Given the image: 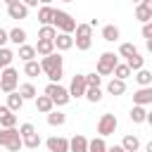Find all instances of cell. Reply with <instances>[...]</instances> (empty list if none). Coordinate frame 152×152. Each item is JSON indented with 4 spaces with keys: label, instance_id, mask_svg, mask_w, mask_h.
Listing matches in <instances>:
<instances>
[{
    "label": "cell",
    "instance_id": "6da1fadb",
    "mask_svg": "<svg viewBox=\"0 0 152 152\" xmlns=\"http://www.w3.org/2000/svg\"><path fill=\"white\" fill-rule=\"evenodd\" d=\"M64 57L55 50L52 55H48V57H43L40 59V69H43V74L50 78V83H59L62 81V76H64Z\"/></svg>",
    "mask_w": 152,
    "mask_h": 152
},
{
    "label": "cell",
    "instance_id": "7a4b0ae2",
    "mask_svg": "<svg viewBox=\"0 0 152 152\" xmlns=\"http://www.w3.org/2000/svg\"><path fill=\"white\" fill-rule=\"evenodd\" d=\"M43 93L52 100V104H55V107H64V104H69V100H71L69 88H64L62 83H48Z\"/></svg>",
    "mask_w": 152,
    "mask_h": 152
},
{
    "label": "cell",
    "instance_id": "3957f363",
    "mask_svg": "<svg viewBox=\"0 0 152 152\" xmlns=\"http://www.w3.org/2000/svg\"><path fill=\"white\" fill-rule=\"evenodd\" d=\"M0 145L7 147L10 152H19L24 147V140L19 135V128H0Z\"/></svg>",
    "mask_w": 152,
    "mask_h": 152
},
{
    "label": "cell",
    "instance_id": "277c9868",
    "mask_svg": "<svg viewBox=\"0 0 152 152\" xmlns=\"http://www.w3.org/2000/svg\"><path fill=\"white\" fill-rule=\"evenodd\" d=\"M52 26H55L59 33H74V31H76V19H74L69 12H64V10H55Z\"/></svg>",
    "mask_w": 152,
    "mask_h": 152
},
{
    "label": "cell",
    "instance_id": "5b68a950",
    "mask_svg": "<svg viewBox=\"0 0 152 152\" xmlns=\"http://www.w3.org/2000/svg\"><path fill=\"white\" fill-rule=\"evenodd\" d=\"M19 88V71L14 69V66H7V69H2L0 71V90L2 93H14Z\"/></svg>",
    "mask_w": 152,
    "mask_h": 152
},
{
    "label": "cell",
    "instance_id": "8992f818",
    "mask_svg": "<svg viewBox=\"0 0 152 152\" xmlns=\"http://www.w3.org/2000/svg\"><path fill=\"white\" fill-rule=\"evenodd\" d=\"M116 64H119V57H116L114 52H102L100 59H97V64H95V71H97L100 76H112Z\"/></svg>",
    "mask_w": 152,
    "mask_h": 152
},
{
    "label": "cell",
    "instance_id": "52a82bcc",
    "mask_svg": "<svg viewBox=\"0 0 152 152\" xmlns=\"http://www.w3.org/2000/svg\"><path fill=\"white\" fill-rule=\"evenodd\" d=\"M116 126H119V121H116V116L114 114H102L100 116V121H97V133H100V138H107V135H112L114 131H116Z\"/></svg>",
    "mask_w": 152,
    "mask_h": 152
},
{
    "label": "cell",
    "instance_id": "ba28073f",
    "mask_svg": "<svg viewBox=\"0 0 152 152\" xmlns=\"http://www.w3.org/2000/svg\"><path fill=\"white\" fill-rule=\"evenodd\" d=\"M88 90V83H86V74H76L69 83V95L71 97H83Z\"/></svg>",
    "mask_w": 152,
    "mask_h": 152
},
{
    "label": "cell",
    "instance_id": "9c48e42d",
    "mask_svg": "<svg viewBox=\"0 0 152 152\" xmlns=\"http://www.w3.org/2000/svg\"><path fill=\"white\" fill-rule=\"evenodd\" d=\"M133 104H140V107H147V104H152V86L138 88V90L133 93Z\"/></svg>",
    "mask_w": 152,
    "mask_h": 152
},
{
    "label": "cell",
    "instance_id": "30bf717a",
    "mask_svg": "<svg viewBox=\"0 0 152 152\" xmlns=\"http://www.w3.org/2000/svg\"><path fill=\"white\" fill-rule=\"evenodd\" d=\"M45 147L50 152H69V140L62 138V135H52V138L45 140Z\"/></svg>",
    "mask_w": 152,
    "mask_h": 152
},
{
    "label": "cell",
    "instance_id": "8fae6325",
    "mask_svg": "<svg viewBox=\"0 0 152 152\" xmlns=\"http://www.w3.org/2000/svg\"><path fill=\"white\" fill-rule=\"evenodd\" d=\"M17 126V114L7 109V104H0V128H14Z\"/></svg>",
    "mask_w": 152,
    "mask_h": 152
},
{
    "label": "cell",
    "instance_id": "7c38bea8",
    "mask_svg": "<svg viewBox=\"0 0 152 152\" xmlns=\"http://www.w3.org/2000/svg\"><path fill=\"white\" fill-rule=\"evenodd\" d=\"M74 48V36L71 33H57V38H55V50L57 52H66V50H71Z\"/></svg>",
    "mask_w": 152,
    "mask_h": 152
},
{
    "label": "cell",
    "instance_id": "4fadbf2b",
    "mask_svg": "<svg viewBox=\"0 0 152 152\" xmlns=\"http://www.w3.org/2000/svg\"><path fill=\"white\" fill-rule=\"evenodd\" d=\"M52 19H55V7L52 5H40V10H38L40 26H52Z\"/></svg>",
    "mask_w": 152,
    "mask_h": 152
},
{
    "label": "cell",
    "instance_id": "5bb4252c",
    "mask_svg": "<svg viewBox=\"0 0 152 152\" xmlns=\"http://www.w3.org/2000/svg\"><path fill=\"white\" fill-rule=\"evenodd\" d=\"M7 14H10V19H26L28 7L24 2H14V5H7Z\"/></svg>",
    "mask_w": 152,
    "mask_h": 152
},
{
    "label": "cell",
    "instance_id": "9a60e30c",
    "mask_svg": "<svg viewBox=\"0 0 152 152\" xmlns=\"http://www.w3.org/2000/svg\"><path fill=\"white\" fill-rule=\"evenodd\" d=\"M69 152H88V138L76 133L71 140H69Z\"/></svg>",
    "mask_w": 152,
    "mask_h": 152
},
{
    "label": "cell",
    "instance_id": "2e32d148",
    "mask_svg": "<svg viewBox=\"0 0 152 152\" xmlns=\"http://www.w3.org/2000/svg\"><path fill=\"white\" fill-rule=\"evenodd\" d=\"M33 102H36V109H38L40 114H50V112L55 109L52 100H50V97H48L45 93H43V95H36V100H33Z\"/></svg>",
    "mask_w": 152,
    "mask_h": 152
},
{
    "label": "cell",
    "instance_id": "e0dca14e",
    "mask_svg": "<svg viewBox=\"0 0 152 152\" xmlns=\"http://www.w3.org/2000/svg\"><path fill=\"white\" fill-rule=\"evenodd\" d=\"M119 36H121L119 26H114V24H104V26H102V40H107V43H116Z\"/></svg>",
    "mask_w": 152,
    "mask_h": 152
},
{
    "label": "cell",
    "instance_id": "ac0fdd59",
    "mask_svg": "<svg viewBox=\"0 0 152 152\" xmlns=\"http://www.w3.org/2000/svg\"><path fill=\"white\" fill-rule=\"evenodd\" d=\"M107 93H109V95H114V97H116V95H124V93H126V81H121V78H114V76H112V81L107 83Z\"/></svg>",
    "mask_w": 152,
    "mask_h": 152
},
{
    "label": "cell",
    "instance_id": "d6986e66",
    "mask_svg": "<svg viewBox=\"0 0 152 152\" xmlns=\"http://www.w3.org/2000/svg\"><path fill=\"white\" fill-rule=\"evenodd\" d=\"M21 107H24V97L19 95V90H14V93H10V95H7V109L17 114V112H19Z\"/></svg>",
    "mask_w": 152,
    "mask_h": 152
},
{
    "label": "cell",
    "instance_id": "ffe728a7",
    "mask_svg": "<svg viewBox=\"0 0 152 152\" xmlns=\"http://www.w3.org/2000/svg\"><path fill=\"white\" fill-rule=\"evenodd\" d=\"M33 48H36V55L48 57V55H52V52H55V40H38Z\"/></svg>",
    "mask_w": 152,
    "mask_h": 152
},
{
    "label": "cell",
    "instance_id": "44dd1931",
    "mask_svg": "<svg viewBox=\"0 0 152 152\" xmlns=\"http://www.w3.org/2000/svg\"><path fill=\"white\" fill-rule=\"evenodd\" d=\"M7 36H10V43H14V45H24V43H26V31H24V28H19V26L10 28V31H7Z\"/></svg>",
    "mask_w": 152,
    "mask_h": 152
},
{
    "label": "cell",
    "instance_id": "7402d4cb",
    "mask_svg": "<svg viewBox=\"0 0 152 152\" xmlns=\"http://www.w3.org/2000/svg\"><path fill=\"white\" fill-rule=\"evenodd\" d=\"M24 74H26L28 78H36V76H40V74H43V69H40V62H38V59L24 62Z\"/></svg>",
    "mask_w": 152,
    "mask_h": 152
},
{
    "label": "cell",
    "instance_id": "603a6c76",
    "mask_svg": "<svg viewBox=\"0 0 152 152\" xmlns=\"http://www.w3.org/2000/svg\"><path fill=\"white\" fill-rule=\"evenodd\" d=\"M128 116H131V121H133V124H145V119H147V109H145V107H140V104H133Z\"/></svg>",
    "mask_w": 152,
    "mask_h": 152
},
{
    "label": "cell",
    "instance_id": "cb8c5ba5",
    "mask_svg": "<svg viewBox=\"0 0 152 152\" xmlns=\"http://www.w3.org/2000/svg\"><path fill=\"white\" fill-rule=\"evenodd\" d=\"M121 147H124V152H138V147H140V140H138L133 133H128V135H124V140H121Z\"/></svg>",
    "mask_w": 152,
    "mask_h": 152
},
{
    "label": "cell",
    "instance_id": "d4e9b609",
    "mask_svg": "<svg viewBox=\"0 0 152 152\" xmlns=\"http://www.w3.org/2000/svg\"><path fill=\"white\" fill-rule=\"evenodd\" d=\"M38 55H36V48L33 45H28V43H24V45H19V59L21 62H31V59H36Z\"/></svg>",
    "mask_w": 152,
    "mask_h": 152
},
{
    "label": "cell",
    "instance_id": "484cf974",
    "mask_svg": "<svg viewBox=\"0 0 152 152\" xmlns=\"http://www.w3.org/2000/svg\"><path fill=\"white\" fill-rule=\"evenodd\" d=\"M126 64H128V69H131V71H140V69H145V57H142L140 52H135L133 57H128V59H126Z\"/></svg>",
    "mask_w": 152,
    "mask_h": 152
},
{
    "label": "cell",
    "instance_id": "4316f807",
    "mask_svg": "<svg viewBox=\"0 0 152 152\" xmlns=\"http://www.w3.org/2000/svg\"><path fill=\"white\" fill-rule=\"evenodd\" d=\"M135 83L140 86V88H145V86H152V71H147V69H140V71H135Z\"/></svg>",
    "mask_w": 152,
    "mask_h": 152
},
{
    "label": "cell",
    "instance_id": "83f0119b",
    "mask_svg": "<svg viewBox=\"0 0 152 152\" xmlns=\"http://www.w3.org/2000/svg\"><path fill=\"white\" fill-rule=\"evenodd\" d=\"M17 90H19V95L24 97V102H26V100H36V95H38V93H36V86H33V83H21V86H19Z\"/></svg>",
    "mask_w": 152,
    "mask_h": 152
},
{
    "label": "cell",
    "instance_id": "f1b7e54d",
    "mask_svg": "<svg viewBox=\"0 0 152 152\" xmlns=\"http://www.w3.org/2000/svg\"><path fill=\"white\" fill-rule=\"evenodd\" d=\"M48 124H50V126H64V124H66V114L52 109V112L48 114Z\"/></svg>",
    "mask_w": 152,
    "mask_h": 152
},
{
    "label": "cell",
    "instance_id": "f546056e",
    "mask_svg": "<svg viewBox=\"0 0 152 152\" xmlns=\"http://www.w3.org/2000/svg\"><path fill=\"white\" fill-rule=\"evenodd\" d=\"M12 59H14V52H12L10 48H0V71L7 69V66L12 64Z\"/></svg>",
    "mask_w": 152,
    "mask_h": 152
},
{
    "label": "cell",
    "instance_id": "4dcf8cb0",
    "mask_svg": "<svg viewBox=\"0 0 152 152\" xmlns=\"http://www.w3.org/2000/svg\"><path fill=\"white\" fill-rule=\"evenodd\" d=\"M88 152H107V142H104V138H93V140H88Z\"/></svg>",
    "mask_w": 152,
    "mask_h": 152
},
{
    "label": "cell",
    "instance_id": "1f68e13d",
    "mask_svg": "<svg viewBox=\"0 0 152 152\" xmlns=\"http://www.w3.org/2000/svg\"><path fill=\"white\" fill-rule=\"evenodd\" d=\"M55 38H57V28L55 26H40L38 40H55Z\"/></svg>",
    "mask_w": 152,
    "mask_h": 152
},
{
    "label": "cell",
    "instance_id": "d6a6232c",
    "mask_svg": "<svg viewBox=\"0 0 152 152\" xmlns=\"http://www.w3.org/2000/svg\"><path fill=\"white\" fill-rule=\"evenodd\" d=\"M135 19L142 21V24H147V21H152V12L145 5H135Z\"/></svg>",
    "mask_w": 152,
    "mask_h": 152
},
{
    "label": "cell",
    "instance_id": "836d02e7",
    "mask_svg": "<svg viewBox=\"0 0 152 152\" xmlns=\"http://www.w3.org/2000/svg\"><path fill=\"white\" fill-rule=\"evenodd\" d=\"M135 52H138V48H135L133 43H121V45H119V57H124V59L133 57Z\"/></svg>",
    "mask_w": 152,
    "mask_h": 152
},
{
    "label": "cell",
    "instance_id": "e575fe53",
    "mask_svg": "<svg viewBox=\"0 0 152 152\" xmlns=\"http://www.w3.org/2000/svg\"><path fill=\"white\" fill-rule=\"evenodd\" d=\"M21 140H24V147H28V150H38L40 142H43L38 133H31V135H26V138H21Z\"/></svg>",
    "mask_w": 152,
    "mask_h": 152
},
{
    "label": "cell",
    "instance_id": "d590c367",
    "mask_svg": "<svg viewBox=\"0 0 152 152\" xmlns=\"http://www.w3.org/2000/svg\"><path fill=\"white\" fill-rule=\"evenodd\" d=\"M76 38H93V26L90 24H76Z\"/></svg>",
    "mask_w": 152,
    "mask_h": 152
},
{
    "label": "cell",
    "instance_id": "8d00e7d4",
    "mask_svg": "<svg viewBox=\"0 0 152 152\" xmlns=\"http://www.w3.org/2000/svg\"><path fill=\"white\" fill-rule=\"evenodd\" d=\"M131 74H133V71L128 69V64H126V62H124V64H116V66H114V78H121V81H126V78H128Z\"/></svg>",
    "mask_w": 152,
    "mask_h": 152
},
{
    "label": "cell",
    "instance_id": "74e56055",
    "mask_svg": "<svg viewBox=\"0 0 152 152\" xmlns=\"http://www.w3.org/2000/svg\"><path fill=\"white\" fill-rule=\"evenodd\" d=\"M83 97H86L88 102H93V104H95V102H100V100H102V88H88Z\"/></svg>",
    "mask_w": 152,
    "mask_h": 152
},
{
    "label": "cell",
    "instance_id": "f35d334b",
    "mask_svg": "<svg viewBox=\"0 0 152 152\" xmlns=\"http://www.w3.org/2000/svg\"><path fill=\"white\" fill-rule=\"evenodd\" d=\"M86 83H88V88H100V83H102V76H100L97 71H93V74H86Z\"/></svg>",
    "mask_w": 152,
    "mask_h": 152
},
{
    "label": "cell",
    "instance_id": "ab89813d",
    "mask_svg": "<svg viewBox=\"0 0 152 152\" xmlns=\"http://www.w3.org/2000/svg\"><path fill=\"white\" fill-rule=\"evenodd\" d=\"M31 133H36L33 124H21V126H19V135H21V138H26V135H31Z\"/></svg>",
    "mask_w": 152,
    "mask_h": 152
},
{
    "label": "cell",
    "instance_id": "60d3db41",
    "mask_svg": "<svg viewBox=\"0 0 152 152\" xmlns=\"http://www.w3.org/2000/svg\"><path fill=\"white\" fill-rule=\"evenodd\" d=\"M7 40H10L7 31H5V28H0V48H5V45H7Z\"/></svg>",
    "mask_w": 152,
    "mask_h": 152
},
{
    "label": "cell",
    "instance_id": "b9f144b4",
    "mask_svg": "<svg viewBox=\"0 0 152 152\" xmlns=\"http://www.w3.org/2000/svg\"><path fill=\"white\" fill-rule=\"evenodd\" d=\"M19 2H24L26 7H38V0H19Z\"/></svg>",
    "mask_w": 152,
    "mask_h": 152
},
{
    "label": "cell",
    "instance_id": "7bdbcfd3",
    "mask_svg": "<svg viewBox=\"0 0 152 152\" xmlns=\"http://www.w3.org/2000/svg\"><path fill=\"white\" fill-rule=\"evenodd\" d=\"M107 152H124L121 145H114V147H107Z\"/></svg>",
    "mask_w": 152,
    "mask_h": 152
},
{
    "label": "cell",
    "instance_id": "ee69618b",
    "mask_svg": "<svg viewBox=\"0 0 152 152\" xmlns=\"http://www.w3.org/2000/svg\"><path fill=\"white\" fill-rule=\"evenodd\" d=\"M140 5H145V7H147V10H150V12H152V0H142V2H140Z\"/></svg>",
    "mask_w": 152,
    "mask_h": 152
},
{
    "label": "cell",
    "instance_id": "f6af8a7d",
    "mask_svg": "<svg viewBox=\"0 0 152 152\" xmlns=\"http://www.w3.org/2000/svg\"><path fill=\"white\" fill-rule=\"evenodd\" d=\"M145 45H147V52H152V38H150V40H145Z\"/></svg>",
    "mask_w": 152,
    "mask_h": 152
},
{
    "label": "cell",
    "instance_id": "bcb514c9",
    "mask_svg": "<svg viewBox=\"0 0 152 152\" xmlns=\"http://www.w3.org/2000/svg\"><path fill=\"white\" fill-rule=\"evenodd\" d=\"M145 152H152V140H150V142L145 145Z\"/></svg>",
    "mask_w": 152,
    "mask_h": 152
},
{
    "label": "cell",
    "instance_id": "7dc6e473",
    "mask_svg": "<svg viewBox=\"0 0 152 152\" xmlns=\"http://www.w3.org/2000/svg\"><path fill=\"white\" fill-rule=\"evenodd\" d=\"M145 121H147V124L152 126V112H147V119H145Z\"/></svg>",
    "mask_w": 152,
    "mask_h": 152
},
{
    "label": "cell",
    "instance_id": "c3c4849f",
    "mask_svg": "<svg viewBox=\"0 0 152 152\" xmlns=\"http://www.w3.org/2000/svg\"><path fill=\"white\" fill-rule=\"evenodd\" d=\"M5 5H14V2H19V0H2Z\"/></svg>",
    "mask_w": 152,
    "mask_h": 152
},
{
    "label": "cell",
    "instance_id": "681fc988",
    "mask_svg": "<svg viewBox=\"0 0 152 152\" xmlns=\"http://www.w3.org/2000/svg\"><path fill=\"white\" fill-rule=\"evenodd\" d=\"M38 2H40V5H50L52 0H38Z\"/></svg>",
    "mask_w": 152,
    "mask_h": 152
},
{
    "label": "cell",
    "instance_id": "f907efd6",
    "mask_svg": "<svg viewBox=\"0 0 152 152\" xmlns=\"http://www.w3.org/2000/svg\"><path fill=\"white\" fill-rule=\"evenodd\" d=\"M131 2H135V5H140V2H142V0H131Z\"/></svg>",
    "mask_w": 152,
    "mask_h": 152
},
{
    "label": "cell",
    "instance_id": "816d5d0a",
    "mask_svg": "<svg viewBox=\"0 0 152 152\" xmlns=\"http://www.w3.org/2000/svg\"><path fill=\"white\" fill-rule=\"evenodd\" d=\"M62 2H74V0H62Z\"/></svg>",
    "mask_w": 152,
    "mask_h": 152
}]
</instances>
